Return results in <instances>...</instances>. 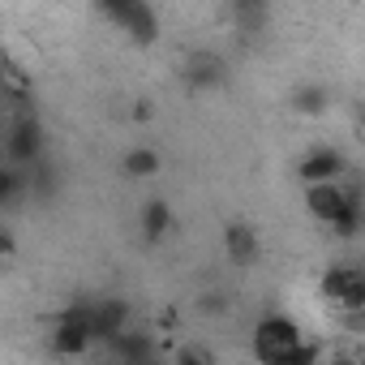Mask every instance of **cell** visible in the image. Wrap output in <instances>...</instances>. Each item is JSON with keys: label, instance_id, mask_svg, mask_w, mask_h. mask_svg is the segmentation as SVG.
I'll list each match as a JSON object with an SVG mask.
<instances>
[{"label": "cell", "instance_id": "ffe728a7", "mask_svg": "<svg viewBox=\"0 0 365 365\" xmlns=\"http://www.w3.org/2000/svg\"><path fill=\"white\" fill-rule=\"evenodd\" d=\"M228 305H232L228 292H207V297L198 301V314H202V318H220V314H228Z\"/></svg>", "mask_w": 365, "mask_h": 365}, {"label": "cell", "instance_id": "7c38bea8", "mask_svg": "<svg viewBox=\"0 0 365 365\" xmlns=\"http://www.w3.org/2000/svg\"><path fill=\"white\" fill-rule=\"evenodd\" d=\"M159 168H163V155H159L155 146H133V150H125V159H120V172H125L129 180H150V176H159Z\"/></svg>", "mask_w": 365, "mask_h": 365}, {"label": "cell", "instance_id": "ba28073f", "mask_svg": "<svg viewBox=\"0 0 365 365\" xmlns=\"http://www.w3.org/2000/svg\"><path fill=\"white\" fill-rule=\"evenodd\" d=\"M224 250H228V262L250 267V262L258 258V250H262L258 228H254V224H245V220H232V224L224 228Z\"/></svg>", "mask_w": 365, "mask_h": 365}, {"label": "cell", "instance_id": "44dd1931", "mask_svg": "<svg viewBox=\"0 0 365 365\" xmlns=\"http://www.w3.org/2000/svg\"><path fill=\"white\" fill-rule=\"evenodd\" d=\"M172 365H211V356L198 344H180V348H172Z\"/></svg>", "mask_w": 365, "mask_h": 365}, {"label": "cell", "instance_id": "30bf717a", "mask_svg": "<svg viewBox=\"0 0 365 365\" xmlns=\"http://www.w3.org/2000/svg\"><path fill=\"white\" fill-rule=\"evenodd\" d=\"M168 232H172V202L168 198H150L142 207V241L146 245H159Z\"/></svg>", "mask_w": 365, "mask_h": 365}, {"label": "cell", "instance_id": "4fadbf2b", "mask_svg": "<svg viewBox=\"0 0 365 365\" xmlns=\"http://www.w3.org/2000/svg\"><path fill=\"white\" fill-rule=\"evenodd\" d=\"M361 190L356 185H348L344 190V211L335 215V224H331V237H339V241H348V237H356L361 232Z\"/></svg>", "mask_w": 365, "mask_h": 365}, {"label": "cell", "instance_id": "7a4b0ae2", "mask_svg": "<svg viewBox=\"0 0 365 365\" xmlns=\"http://www.w3.org/2000/svg\"><path fill=\"white\" fill-rule=\"evenodd\" d=\"M99 14L108 22H116L138 48H150L159 39V18L150 5H142V0H99Z\"/></svg>", "mask_w": 365, "mask_h": 365}, {"label": "cell", "instance_id": "277c9868", "mask_svg": "<svg viewBox=\"0 0 365 365\" xmlns=\"http://www.w3.org/2000/svg\"><path fill=\"white\" fill-rule=\"evenodd\" d=\"M344 172H348V159H344V150H335V146H314V150L297 163V176L305 180V185H339Z\"/></svg>", "mask_w": 365, "mask_h": 365}, {"label": "cell", "instance_id": "9c48e42d", "mask_svg": "<svg viewBox=\"0 0 365 365\" xmlns=\"http://www.w3.org/2000/svg\"><path fill=\"white\" fill-rule=\"evenodd\" d=\"M305 211L318 224H335V215L344 211V185H305Z\"/></svg>", "mask_w": 365, "mask_h": 365}, {"label": "cell", "instance_id": "d6986e66", "mask_svg": "<svg viewBox=\"0 0 365 365\" xmlns=\"http://www.w3.org/2000/svg\"><path fill=\"white\" fill-rule=\"evenodd\" d=\"M232 18L245 22V26H262V22H267V5H250V0H237V5H232Z\"/></svg>", "mask_w": 365, "mask_h": 365}, {"label": "cell", "instance_id": "6da1fadb", "mask_svg": "<svg viewBox=\"0 0 365 365\" xmlns=\"http://www.w3.org/2000/svg\"><path fill=\"white\" fill-rule=\"evenodd\" d=\"M301 339H305V335H301V327H297L292 318L267 314V318H258V327H254V361H258V365H279Z\"/></svg>", "mask_w": 365, "mask_h": 365}, {"label": "cell", "instance_id": "8fae6325", "mask_svg": "<svg viewBox=\"0 0 365 365\" xmlns=\"http://www.w3.org/2000/svg\"><path fill=\"white\" fill-rule=\"evenodd\" d=\"M224 82V61L220 56H194L190 65H185V86L190 91H211V86H220Z\"/></svg>", "mask_w": 365, "mask_h": 365}, {"label": "cell", "instance_id": "7402d4cb", "mask_svg": "<svg viewBox=\"0 0 365 365\" xmlns=\"http://www.w3.org/2000/svg\"><path fill=\"white\" fill-rule=\"evenodd\" d=\"M14 250H18V237H14L9 228H0V258H9Z\"/></svg>", "mask_w": 365, "mask_h": 365}, {"label": "cell", "instance_id": "2e32d148", "mask_svg": "<svg viewBox=\"0 0 365 365\" xmlns=\"http://www.w3.org/2000/svg\"><path fill=\"white\" fill-rule=\"evenodd\" d=\"M26 194V172L18 168H0V211H9Z\"/></svg>", "mask_w": 365, "mask_h": 365}, {"label": "cell", "instance_id": "ac0fdd59", "mask_svg": "<svg viewBox=\"0 0 365 365\" xmlns=\"http://www.w3.org/2000/svg\"><path fill=\"white\" fill-rule=\"evenodd\" d=\"M279 365H322V348H318V344H309V339H301V344L279 361Z\"/></svg>", "mask_w": 365, "mask_h": 365}, {"label": "cell", "instance_id": "9a60e30c", "mask_svg": "<svg viewBox=\"0 0 365 365\" xmlns=\"http://www.w3.org/2000/svg\"><path fill=\"white\" fill-rule=\"evenodd\" d=\"M352 275H361V267H352V262H335V267H327V271H322V284H318V292H322L327 301H339Z\"/></svg>", "mask_w": 365, "mask_h": 365}, {"label": "cell", "instance_id": "cb8c5ba5", "mask_svg": "<svg viewBox=\"0 0 365 365\" xmlns=\"http://www.w3.org/2000/svg\"><path fill=\"white\" fill-rule=\"evenodd\" d=\"M322 365H365L361 356H331V361H322Z\"/></svg>", "mask_w": 365, "mask_h": 365}, {"label": "cell", "instance_id": "5bb4252c", "mask_svg": "<svg viewBox=\"0 0 365 365\" xmlns=\"http://www.w3.org/2000/svg\"><path fill=\"white\" fill-rule=\"evenodd\" d=\"M327 103H331V91H327L322 82H309V86H297V91H292V108H297V116H322Z\"/></svg>", "mask_w": 365, "mask_h": 365}, {"label": "cell", "instance_id": "5b68a950", "mask_svg": "<svg viewBox=\"0 0 365 365\" xmlns=\"http://www.w3.org/2000/svg\"><path fill=\"white\" fill-rule=\"evenodd\" d=\"M129 314H133V305H129V301H120V297H103V301H95V322H91L95 344L116 339V335L129 327Z\"/></svg>", "mask_w": 365, "mask_h": 365}, {"label": "cell", "instance_id": "d4e9b609", "mask_svg": "<svg viewBox=\"0 0 365 365\" xmlns=\"http://www.w3.org/2000/svg\"><path fill=\"white\" fill-rule=\"evenodd\" d=\"M5 129H9V125H5V116H0V146H5Z\"/></svg>", "mask_w": 365, "mask_h": 365}, {"label": "cell", "instance_id": "8992f818", "mask_svg": "<svg viewBox=\"0 0 365 365\" xmlns=\"http://www.w3.org/2000/svg\"><path fill=\"white\" fill-rule=\"evenodd\" d=\"M48 344H52L56 356H82V352H91L95 331H91V322H82V318H56V331H52Z\"/></svg>", "mask_w": 365, "mask_h": 365}, {"label": "cell", "instance_id": "52a82bcc", "mask_svg": "<svg viewBox=\"0 0 365 365\" xmlns=\"http://www.w3.org/2000/svg\"><path fill=\"white\" fill-rule=\"evenodd\" d=\"M108 348H112V356H116L120 365H146V361L159 356V339L146 335V331H129V327H125L116 339H108Z\"/></svg>", "mask_w": 365, "mask_h": 365}, {"label": "cell", "instance_id": "e0dca14e", "mask_svg": "<svg viewBox=\"0 0 365 365\" xmlns=\"http://www.w3.org/2000/svg\"><path fill=\"white\" fill-rule=\"evenodd\" d=\"M339 305H344V314H365V275H352V279H348Z\"/></svg>", "mask_w": 365, "mask_h": 365}, {"label": "cell", "instance_id": "603a6c76", "mask_svg": "<svg viewBox=\"0 0 365 365\" xmlns=\"http://www.w3.org/2000/svg\"><path fill=\"white\" fill-rule=\"evenodd\" d=\"M150 116H155V108H150V99H138V103H133V120H138V125H146Z\"/></svg>", "mask_w": 365, "mask_h": 365}, {"label": "cell", "instance_id": "3957f363", "mask_svg": "<svg viewBox=\"0 0 365 365\" xmlns=\"http://www.w3.org/2000/svg\"><path fill=\"white\" fill-rule=\"evenodd\" d=\"M5 155H9V168H35L43 155V125L18 112V120L5 129Z\"/></svg>", "mask_w": 365, "mask_h": 365}]
</instances>
